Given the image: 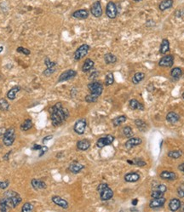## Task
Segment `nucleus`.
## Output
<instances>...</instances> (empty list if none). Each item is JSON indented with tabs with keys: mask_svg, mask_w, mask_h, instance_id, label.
Wrapping results in <instances>:
<instances>
[{
	"mask_svg": "<svg viewBox=\"0 0 184 212\" xmlns=\"http://www.w3.org/2000/svg\"><path fill=\"white\" fill-rule=\"evenodd\" d=\"M53 138V135H47V136H45L44 138L43 139V143L44 144V143L46 142H48V141H50V140H51V139Z\"/></svg>",
	"mask_w": 184,
	"mask_h": 212,
	"instance_id": "obj_52",
	"label": "nucleus"
},
{
	"mask_svg": "<svg viewBox=\"0 0 184 212\" xmlns=\"http://www.w3.org/2000/svg\"><path fill=\"white\" fill-rule=\"evenodd\" d=\"M90 147V142L87 139H83L77 142V148L80 151H86Z\"/></svg>",
	"mask_w": 184,
	"mask_h": 212,
	"instance_id": "obj_20",
	"label": "nucleus"
},
{
	"mask_svg": "<svg viewBox=\"0 0 184 212\" xmlns=\"http://www.w3.org/2000/svg\"><path fill=\"white\" fill-rule=\"evenodd\" d=\"M90 49V45H88V44H86V43L80 45V46L76 50V51L74 52V60H75V61H79V60H81L82 58H84L85 56H87V54L89 53Z\"/></svg>",
	"mask_w": 184,
	"mask_h": 212,
	"instance_id": "obj_5",
	"label": "nucleus"
},
{
	"mask_svg": "<svg viewBox=\"0 0 184 212\" xmlns=\"http://www.w3.org/2000/svg\"><path fill=\"white\" fill-rule=\"evenodd\" d=\"M21 91V87L16 85V86L12 87L8 92H7V98L10 101H13L16 98V95L18 92H20Z\"/></svg>",
	"mask_w": 184,
	"mask_h": 212,
	"instance_id": "obj_22",
	"label": "nucleus"
},
{
	"mask_svg": "<svg viewBox=\"0 0 184 212\" xmlns=\"http://www.w3.org/2000/svg\"><path fill=\"white\" fill-rule=\"evenodd\" d=\"M137 203H138V199H135L132 200V205H134V206H136L137 204Z\"/></svg>",
	"mask_w": 184,
	"mask_h": 212,
	"instance_id": "obj_57",
	"label": "nucleus"
},
{
	"mask_svg": "<svg viewBox=\"0 0 184 212\" xmlns=\"http://www.w3.org/2000/svg\"><path fill=\"white\" fill-rule=\"evenodd\" d=\"M182 69L179 68V67H174L173 69L171 70V77L173 78L174 80L179 79V78L182 77Z\"/></svg>",
	"mask_w": 184,
	"mask_h": 212,
	"instance_id": "obj_30",
	"label": "nucleus"
},
{
	"mask_svg": "<svg viewBox=\"0 0 184 212\" xmlns=\"http://www.w3.org/2000/svg\"><path fill=\"white\" fill-rule=\"evenodd\" d=\"M182 155V150H172L168 152V157L173 159H177L181 158V156Z\"/></svg>",
	"mask_w": 184,
	"mask_h": 212,
	"instance_id": "obj_34",
	"label": "nucleus"
},
{
	"mask_svg": "<svg viewBox=\"0 0 184 212\" xmlns=\"http://www.w3.org/2000/svg\"><path fill=\"white\" fill-rule=\"evenodd\" d=\"M90 13L95 17L99 18L102 16V5L100 1H95L93 5L90 7Z\"/></svg>",
	"mask_w": 184,
	"mask_h": 212,
	"instance_id": "obj_11",
	"label": "nucleus"
},
{
	"mask_svg": "<svg viewBox=\"0 0 184 212\" xmlns=\"http://www.w3.org/2000/svg\"><path fill=\"white\" fill-rule=\"evenodd\" d=\"M166 199L163 196L160 198H156L154 199L153 200H151L149 203V207L151 209H158V208H161L164 206V204L165 203Z\"/></svg>",
	"mask_w": 184,
	"mask_h": 212,
	"instance_id": "obj_13",
	"label": "nucleus"
},
{
	"mask_svg": "<svg viewBox=\"0 0 184 212\" xmlns=\"http://www.w3.org/2000/svg\"><path fill=\"white\" fill-rule=\"evenodd\" d=\"M129 106H130V109H132V110H141V111H143V110H144L143 105L141 103H140V102L136 99L130 100V101H129Z\"/></svg>",
	"mask_w": 184,
	"mask_h": 212,
	"instance_id": "obj_23",
	"label": "nucleus"
},
{
	"mask_svg": "<svg viewBox=\"0 0 184 212\" xmlns=\"http://www.w3.org/2000/svg\"><path fill=\"white\" fill-rule=\"evenodd\" d=\"M180 116L175 112H170L167 113L166 115V120L171 124H175L179 121Z\"/></svg>",
	"mask_w": 184,
	"mask_h": 212,
	"instance_id": "obj_26",
	"label": "nucleus"
},
{
	"mask_svg": "<svg viewBox=\"0 0 184 212\" xmlns=\"http://www.w3.org/2000/svg\"><path fill=\"white\" fill-rule=\"evenodd\" d=\"M44 64H45V66H46V67H47V68H50V67H56V62H55V61H51L50 60V58H49V57H46V58L44 59Z\"/></svg>",
	"mask_w": 184,
	"mask_h": 212,
	"instance_id": "obj_42",
	"label": "nucleus"
},
{
	"mask_svg": "<svg viewBox=\"0 0 184 212\" xmlns=\"http://www.w3.org/2000/svg\"><path fill=\"white\" fill-rule=\"evenodd\" d=\"M76 75H77V72H76L75 70H67V71H65V72H63L62 74H61L60 77L58 78V82L61 83L64 82V81L70 80V79H72V78H73L74 77H76Z\"/></svg>",
	"mask_w": 184,
	"mask_h": 212,
	"instance_id": "obj_10",
	"label": "nucleus"
},
{
	"mask_svg": "<svg viewBox=\"0 0 184 212\" xmlns=\"http://www.w3.org/2000/svg\"><path fill=\"white\" fill-rule=\"evenodd\" d=\"M182 99L184 100V92H183V93H182Z\"/></svg>",
	"mask_w": 184,
	"mask_h": 212,
	"instance_id": "obj_59",
	"label": "nucleus"
},
{
	"mask_svg": "<svg viewBox=\"0 0 184 212\" xmlns=\"http://www.w3.org/2000/svg\"><path fill=\"white\" fill-rule=\"evenodd\" d=\"M174 63V56L172 55H167L163 56L159 61H158V66L159 67H171Z\"/></svg>",
	"mask_w": 184,
	"mask_h": 212,
	"instance_id": "obj_12",
	"label": "nucleus"
},
{
	"mask_svg": "<svg viewBox=\"0 0 184 212\" xmlns=\"http://www.w3.org/2000/svg\"><path fill=\"white\" fill-rule=\"evenodd\" d=\"M88 89L90 91V94L98 95V96L102 95L103 92L102 84L98 82V81H94V82L90 83L88 84Z\"/></svg>",
	"mask_w": 184,
	"mask_h": 212,
	"instance_id": "obj_6",
	"label": "nucleus"
},
{
	"mask_svg": "<svg viewBox=\"0 0 184 212\" xmlns=\"http://www.w3.org/2000/svg\"><path fill=\"white\" fill-rule=\"evenodd\" d=\"M123 133H124V136L127 138H130L134 135V132H133L131 127H130V126H125L123 128Z\"/></svg>",
	"mask_w": 184,
	"mask_h": 212,
	"instance_id": "obj_37",
	"label": "nucleus"
},
{
	"mask_svg": "<svg viewBox=\"0 0 184 212\" xmlns=\"http://www.w3.org/2000/svg\"><path fill=\"white\" fill-rule=\"evenodd\" d=\"M172 5H173V0H163L162 2L159 4L158 8L161 11H164V10H166V9L171 8Z\"/></svg>",
	"mask_w": 184,
	"mask_h": 212,
	"instance_id": "obj_28",
	"label": "nucleus"
},
{
	"mask_svg": "<svg viewBox=\"0 0 184 212\" xmlns=\"http://www.w3.org/2000/svg\"><path fill=\"white\" fill-rule=\"evenodd\" d=\"M98 95L90 94V95H87L85 96V101L86 102H88V103H94V102H95V101L98 100Z\"/></svg>",
	"mask_w": 184,
	"mask_h": 212,
	"instance_id": "obj_39",
	"label": "nucleus"
},
{
	"mask_svg": "<svg viewBox=\"0 0 184 212\" xmlns=\"http://www.w3.org/2000/svg\"><path fill=\"white\" fill-rule=\"evenodd\" d=\"M133 162H134V165H137V166H145L146 165L145 161H143L141 159H135Z\"/></svg>",
	"mask_w": 184,
	"mask_h": 212,
	"instance_id": "obj_47",
	"label": "nucleus"
},
{
	"mask_svg": "<svg viewBox=\"0 0 184 212\" xmlns=\"http://www.w3.org/2000/svg\"><path fill=\"white\" fill-rule=\"evenodd\" d=\"M124 179L126 182H137L140 179V175L136 172H130L126 174Z\"/></svg>",
	"mask_w": 184,
	"mask_h": 212,
	"instance_id": "obj_21",
	"label": "nucleus"
},
{
	"mask_svg": "<svg viewBox=\"0 0 184 212\" xmlns=\"http://www.w3.org/2000/svg\"><path fill=\"white\" fill-rule=\"evenodd\" d=\"M164 194H165V193H161V192L154 189L153 192L151 193V197H152L153 199H156V198H160V197H163Z\"/></svg>",
	"mask_w": 184,
	"mask_h": 212,
	"instance_id": "obj_45",
	"label": "nucleus"
},
{
	"mask_svg": "<svg viewBox=\"0 0 184 212\" xmlns=\"http://www.w3.org/2000/svg\"><path fill=\"white\" fill-rule=\"evenodd\" d=\"M86 126H87L86 119L85 118H81V119H78L75 123L74 127H73V130L78 135H83L85 133V131Z\"/></svg>",
	"mask_w": 184,
	"mask_h": 212,
	"instance_id": "obj_8",
	"label": "nucleus"
},
{
	"mask_svg": "<svg viewBox=\"0 0 184 212\" xmlns=\"http://www.w3.org/2000/svg\"><path fill=\"white\" fill-rule=\"evenodd\" d=\"M33 210V205L32 204L29 202H26L25 203L22 207V212H30Z\"/></svg>",
	"mask_w": 184,
	"mask_h": 212,
	"instance_id": "obj_40",
	"label": "nucleus"
},
{
	"mask_svg": "<svg viewBox=\"0 0 184 212\" xmlns=\"http://www.w3.org/2000/svg\"><path fill=\"white\" fill-rule=\"evenodd\" d=\"M9 109V103L5 98L0 99V110L1 111H8Z\"/></svg>",
	"mask_w": 184,
	"mask_h": 212,
	"instance_id": "obj_35",
	"label": "nucleus"
},
{
	"mask_svg": "<svg viewBox=\"0 0 184 212\" xmlns=\"http://www.w3.org/2000/svg\"><path fill=\"white\" fill-rule=\"evenodd\" d=\"M160 178L163 180H167V181H174L176 179V174L173 171H169V170H164L159 175Z\"/></svg>",
	"mask_w": 184,
	"mask_h": 212,
	"instance_id": "obj_19",
	"label": "nucleus"
},
{
	"mask_svg": "<svg viewBox=\"0 0 184 212\" xmlns=\"http://www.w3.org/2000/svg\"><path fill=\"white\" fill-rule=\"evenodd\" d=\"M115 137L112 135H107L105 136H102L101 138H99L96 142V147L99 148H102V147H106V146H109L112 145V143L114 142Z\"/></svg>",
	"mask_w": 184,
	"mask_h": 212,
	"instance_id": "obj_7",
	"label": "nucleus"
},
{
	"mask_svg": "<svg viewBox=\"0 0 184 212\" xmlns=\"http://www.w3.org/2000/svg\"><path fill=\"white\" fill-rule=\"evenodd\" d=\"M31 185L35 190H42V189L46 188V186H47L45 182L42 180H39V179H33L31 181Z\"/></svg>",
	"mask_w": 184,
	"mask_h": 212,
	"instance_id": "obj_17",
	"label": "nucleus"
},
{
	"mask_svg": "<svg viewBox=\"0 0 184 212\" xmlns=\"http://www.w3.org/2000/svg\"><path fill=\"white\" fill-rule=\"evenodd\" d=\"M84 168H85V166L82 165V164L78 163V161H73V163H71L70 165H69L68 169L71 173L78 174Z\"/></svg>",
	"mask_w": 184,
	"mask_h": 212,
	"instance_id": "obj_16",
	"label": "nucleus"
},
{
	"mask_svg": "<svg viewBox=\"0 0 184 212\" xmlns=\"http://www.w3.org/2000/svg\"><path fill=\"white\" fill-rule=\"evenodd\" d=\"M177 194L181 198H183L184 197V182L181 184V186L177 188Z\"/></svg>",
	"mask_w": 184,
	"mask_h": 212,
	"instance_id": "obj_48",
	"label": "nucleus"
},
{
	"mask_svg": "<svg viewBox=\"0 0 184 212\" xmlns=\"http://www.w3.org/2000/svg\"><path fill=\"white\" fill-rule=\"evenodd\" d=\"M56 72V67H50V68H46L43 72V75L45 77H50L51 74H53Z\"/></svg>",
	"mask_w": 184,
	"mask_h": 212,
	"instance_id": "obj_44",
	"label": "nucleus"
},
{
	"mask_svg": "<svg viewBox=\"0 0 184 212\" xmlns=\"http://www.w3.org/2000/svg\"><path fill=\"white\" fill-rule=\"evenodd\" d=\"M9 186V181H5V182H0V189L5 190Z\"/></svg>",
	"mask_w": 184,
	"mask_h": 212,
	"instance_id": "obj_50",
	"label": "nucleus"
},
{
	"mask_svg": "<svg viewBox=\"0 0 184 212\" xmlns=\"http://www.w3.org/2000/svg\"><path fill=\"white\" fill-rule=\"evenodd\" d=\"M98 75H99V72H94V73H92V74H90V79H95V78H97L98 77Z\"/></svg>",
	"mask_w": 184,
	"mask_h": 212,
	"instance_id": "obj_51",
	"label": "nucleus"
},
{
	"mask_svg": "<svg viewBox=\"0 0 184 212\" xmlns=\"http://www.w3.org/2000/svg\"><path fill=\"white\" fill-rule=\"evenodd\" d=\"M104 61L107 64H114L117 61V57L112 53H107L104 56Z\"/></svg>",
	"mask_w": 184,
	"mask_h": 212,
	"instance_id": "obj_32",
	"label": "nucleus"
},
{
	"mask_svg": "<svg viewBox=\"0 0 184 212\" xmlns=\"http://www.w3.org/2000/svg\"><path fill=\"white\" fill-rule=\"evenodd\" d=\"M9 210V208L8 207L7 203L5 202V200L4 198L0 199V210L2 212H6Z\"/></svg>",
	"mask_w": 184,
	"mask_h": 212,
	"instance_id": "obj_41",
	"label": "nucleus"
},
{
	"mask_svg": "<svg viewBox=\"0 0 184 212\" xmlns=\"http://www.w3.org/2000/svg\"><path fill=\"white\" fill-rule=\"evenodd\" d=\"M51 200L52 202L55 203V204H56L57 206L62 208V209H65V210L68 209L69 206L68 202L66 199H62L60 196H53L51 198Z\"/></svg>",
	"mask_w": 184,
	"mask_h": 212,
	"instance_id": "obj_14",
	"label": "nucleus"
},
{
	"mask_svg": "<svg viewBox=\"0 0 184 212\" xmlns=\"http://www.w3.org/2000/svg\"><path fill=\"white\" fill-rule=\"evenodd\" d=\"M16 51L18 52V53H22V54H23V55H25V56H29L31 54V51L28 50V49H26V48H24V47H22V46H20V47L17 48V50H16Z\"/></svg>",
	"mask_w": 184,
	"mask_h": 212,
	"instance_id": "obj_43",
	"label": "nucleus"
},
{
	"mask_svg": "<svg viewBox=\"0 0 184 212\" xmlns=\"http://www.w3.org/2000/svg\"><path fill=\"white\" fill-rule=\"evenodd\" d=\"M154 189H155V190H158L159 191V192L163 193H165L166 192L167 187L165 184H158V185H157V186L154 187Z\"/></svg>",
	"mask_w": 184,
	"mask_h": 212,
	"instance_id": "obj_46",
	"label": "nucleus"
},
{
	"mask_svg": "<svg viewBox=\"0 0 184 212\" xmlns=\"http://www.w3.org/2000/svg\"><path fill=\"white\" fill-rule=\"evenodd\" d=\"M33 121L30 118H27L26 120H24L23 123L21 125V130L22 131H26V130H29L30 129L33 128Z\"/></svg>",
	"mask_w": 184,
	"mask_h": 212,
	"instance_id": "obj_31",
	"label": "nucleus"
},
{
	"mask_svg": "<svg viewBox=\"0 0 184 212\" xmlns=\"http://www.w3.org/2000/svg\"><path fill=\"white\" fill-rule=\"evenodd\" d=\"M89 16V11L87 9H78L73 13V17L78 19V20H85Z\"/></svg>",
	"mask_w": 184,
	"mask_h": 212,
	"instance_id": "obj_18",
	"label": "nucleus"
},
{
	"mask_svg": "<svg viewBox=\"0 0 184 212\" xmlns=\"http://www.w3.org/2000/svg\"><path fill=\"white\" fill-rule=\"evenodd\" d=\"M96 190L100 194V199L102 201H107L113 197V192L108 186L107 183H100L96 188Z\"/></svg>",
	"mask_w": 184,
	"mask_h": 212,
	"instance_id": "obj_3",
	"label": "nucleus"
},
{
	"mask_svg": "<svg viewBox=\"0 0 184 212\" xmlns=\"http://www.w3.org/2000/svg\"><path fill=\"white\" fill-rule=\"evenodd\" d=\"M15 140H16V130L15 128L10 127L6 130L5 133L3 135V143L6 147H10L13 145Z\"/></svg>",
	"mask_w": 184,
	"mask_h": 212,
	"instance_id": "obj_4",
	"label": "nucleus"
},
{
	"mask_svg": "<svg viewBox=\"0 0 184 212\" xmlns=\"http://www.w3.org/2000/svg\"><path fill=\"white\" fill-rule=\"evenodd\" d=\"M182 203L178 199H172L169 203V208L171 211H176L181 208Z\"/></svg>",
	"mask_w": 184,
	"mask_h": 212,
	"instance_id": "obj_24",
	"label": "nucleus"
},
{
	"mask_svg": "<svg viewBox=\"0 0 184 212\" xmlns=\"http://www.w3.org/2000/svg\"><path fill=\"white\" fill-rule=\"evenodd\" d=\"M106 15H107V17L110 18V19H114L118 15L117 6L113 1H110L107 3V8H106Z\"/></svg>",
	"mask_w": 184,
	"mask_h": 212,
	"instance_id": "obj_9",
	"label": "nucleus"
},
{
	"mask_svg": "<svg viewBox=\"0 0 184 212\" xmlns=\"http://www.w3.org/2000/svg\"><path fill=\"white\" fill-rule=\"evenodd\" d=\"M40 152H39V157L40 158V157H42V156H43L46 152H48V147H46V146H42L41 147V148H40Z\"/></svg>",
	"mask_w": 184,
	"mask_h": 212,
	"instance_id": "obj_49",
	"label": "nucleus"
},
{
	"mask_svg": "<svg viewBox=\"0 0 184 212\" xmlns=\"http://www.w3.org/2000/svg\"><path fill=\"white\" fill-rule=\"evenodd\" d=\"M11 152H12V151H9V152H7V153H6V154H5L4 157H3L4 160H8V159H9V154L11 153Z\"/></svg>",
	"mask_w": 184,
	"mask_h": 212,
	"instance_id": "obj_54",
	"label": "nucleus"
},
{
	"mask_svg": "<svg viewBox=\"0 0 184 212\" xmlns=\"http://www.w3.org/2000/svg\"><path fill=\"white\" fill-rule=\"evenodd\" d=\"M134 1H136V2H140L141 0H134Z\"/></svg>",
	"mask_w": 184,
	"mask_h": 212,
	"instance_id": "obj_60",
	"label": "nucleus"
},
{
	"mask_svg": "<svg viewBox=\"0 0 184 212\" xmlns=\"http://www.w3.org/2000/svg\"><path fill=\"white\" fill-rule=\"evenodd\" d=\"M135 125L141 131H144L147 129V125L144 121H142L141 119H136L135 120Z\"/></svg>",
	"mask_w": 184,
	"mask_h": 212,
	"instance_id": "obj_38",
	"label": "nucleus"
},
{
	"mask_svg": "<svg viewBox=\"0 0 184 212\" xmlns=\"http://www.w3.org/2000/svg\"><path fill=\"white\" fill-rule=\"evenodd\" d=\"M178 169L181 170V171H182V172H184V163H182V165H180L179 166H178Z\"/></svg>",
	"mask_w": 184,
	"mask_h": 212,
	"instance_id": "obj_56",
	"label": "nucleus"
},
{
	"mask_svg": "<svg viewBox=\"0 0 184 212\" xmlns=\"http://www.w3.org/2000/svg\"><path fill=\"white\" fill-rule=\"evenodd\" d=\"M145 78V74L143 73H137L134 74L132 78V83L134 84H137L140 82H141Z\"/></svg>",
	"mask_w": 184,
	"mask_h": 212,
	"instance_id": "obj_33",
	"label": "nucleus"
},
{
	"mask_svg": "<svg viewBox=\"0 0 184 212\" xmlns=\"http://www.w3.org/2000/svg\"><path fill=\"white\" fill-rule=\"evenodd\" d=\"M5 131H6V129H5V128H1V129H0V136L4 135V134L5 133Z\"/></svg>",
	"mask_w": 184,
	"mask_h": 212,
	"instance_id": "obj_55",
	"label": "nucleus"
},
{
	"mask_svg": "<svg viewBox=\"0 0 184 212\" xmlns=\"http://www.w3.org/2000/svg\"><path fill=\"white\" fill-rule=\"evenodd\" d=\"M170 50V42L167 39H164L162 40V43L160 45V49H159V52L160 54H166L167 52Z\"/></svg>",
	"mask_w": 184,
	"mask_h": 212,
	"instance_id": "obj_27",
	"label": "nucleus"
},
{
	"mask_svg": "<svg viewBox=\"0 0 184 212\" xmlns=\"http://www.w3.org/2000/svg\"><path fill=\"white\" fill-rule=\"evenodd\" d=\"M3 50H4V47H3V46H0V53L3 51Z\"/></svg>",
	"mask_w": 184,
	"mask_h": 212,
	"instance_id": "obj_58",
	"label": "nucleus"
},
{
	"mask_svg": "<svg viewBox=\"0 0 184 212\" xmlns=\"http://www.w3.org/2000/svg\"><path fill=\"white\" fill-rule=\"evenodd\" d=\"M41 147H42V146H40V145L34 144V145H33V147H32V150H33V151H36V150H40Z\"/></svg>",
	"mask_w": 184,
	"mask_h": 212,
	"instance_id": "obj_53",
	"label": "nucleus"
},
{
	"mask_svg": "<svg viewBox=\"0 0 184 212\" xmlns=\"http://www.w3.org/2000/svg\"><path fill=\"white\" fill-rule=\"evenodd\" d=\"M114 82V77H113V73H108L106 75L105 78V84L107 86H110Z\"/></svg>",
	"mask_w": 184,
	"mask_h": 212,
	"instance_id": "obj_36",
	"label": "nucleus"
},
{
	"mask_svg": "<svg viewBox=\"0 0 184 212\" xmlns=\"http://www.w3.org/2000/svg\"><path fill=\"white\" fill-rule=\"evenodd\" d=\"M4 199L9 210L16 208L22 201V197L19 195V193L13 190L6 191L4 193Z\"/></svg>",
	"mask_w": 184,
	"mask_h": 212,
	"instance_id": "obj_2",
	"label": "nucleus"
},
{
	"mask_svg": "<svg viewBox=\"0 0 184 212\" xmlns=\"http://www.w3.org/2000/svg\"><path fill=\"white\" fill-rule=\"evenodd\" d=\"M50 113L52 125L55 127L61 125L69 117L68 110L63 108V105L61 102H57L52 108H50Z\"/></svg>",
	"mask_w": 184,
	"mask_h": 212,
	"instance_id": "obj_1",
	"label": "nucleus"
},
{
	"mask_svg": "<svg viewBox=\"0 0 184 212\" xmlns=\"http://www.w3.org/2000/svg\"><path fill=\"white\" fill-rule=\"evenodd\" d=\"M95 62L91 59H86L84 64L82 66V72L84 73H87L94 67Z\"/></svg>",
	"mask_w": 184,
	"mask_h": 212,
	"instance_id": "obj_25",
	"label": "nucleus"
},
{
	"mask_svg": "<svg viewBox=\"0 0 184 212\" xmlns=\"http://www.w3.org/2000/svg\"><path fill=\"white\" fill-rule=\"evenodd\" d=\"M142 142V140L139 137H130V138L128 139V141L125 142L124 146L127 149H131L134 147H137V146H139L140 144H141Z\"/></svg>",
	"mask_w": 184,
	"mask_h": 212,
	"instance_id": "obj_15",
	"label": "nucleus"
},
{
	"mask_svg": "<svg viewBox=\"0 0 184 212\" xmlns=\"http://www.w3.org/2000/svg\"><path fill=\"white\" fill-rule=\"evenodd\" d=\"M126 119H127V118L125 115H121V116H118L115 118H113L112 123L114 127H118V126L121 125L122 124H124V122L126 121Z\"/></svg>",
	"mask_w": 184,
	"mask_h": 212,
	"instance_id": "obj_29",
	"label": "nucleus"
}]
</instances>
